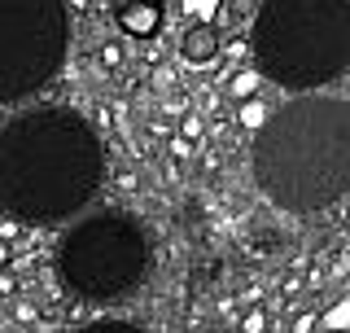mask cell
<instances>
[{
	"label": "cell",
	"instance_id": "6da1fadb",
	"mask_svg": "<svg viewBox=\"0 0 350 333\" xmlns=\"http://www.w3.org/2000/svg\"><path fill=\"white\" fill-rule=\"evenodd\" d=\"M105 180V145L70 106H36L0 123V210L18 224L79 215Z\"/></svg>",
	"mask_w": 350,
	"mask_h": 333
},
{
	"label": "cell",
	"instance_id": "7a4b0ae2",
	"mask_svg": "<svg viewBox=\"0 0 350 333\" xmlns=\"http://www.w3.org/2000/svg\"><path fill=\"white\" fill-rule=\"evenodd\" d=\"M254 184L271 206L311 215L350 193V101L302 92L254 136Z\"/></svg>",
	"mask_w": 350,
	"mask_h": 333
},
{
	"label": "cell",
	"instance_id": "3957f363",
	"mask_svg": "<svg viewBox=\"0 0 350 333\" xmlns=\"http://www.w3.org/2000/svg\"><path fill=\"white\" fill-rule=\"evenodd\" d=\"M262 79L315 92L350 66V0H262L250 22Z\"/></svg>",
	"mask_w": 350,
	"mask_h": 333
},
{
	"label": "cell",
	"instance_id": "277c9868",
	"mask_svg": "<svg viewBox=\"0 0 350 333\" xmlns=\"http://www.w3.org/2000/svg\"><path fill=\"white\" fill-rule=\"evenodd\" d=\"M57 276L70 298L92 307L123 303L149 281L153 241L149 228L127 210H96L62 232L57 241Z\"/></svg>",
	"mask_w": 350,
	"mask_h": 333
},
{
	"label": "cell",
	"instance_id": "5b68a950",
	"mask_svg": "<svg viewBox=\"0 0 350 333\" xmlns=\"http://www.w3.org/2000/svg\"><path fill=\"white\" fill-rule=\"evenodd\" d=\"M70 53L66 0H0V106L27 101L62 75Z\"/></svg>",
	"mask_w": 350,
	"mask_h": 333
},
{
	"label": "cell",
	"instance_id": "8992f818",
	"mask_svg": "<svg viewBox=\"0 0 350 333\" xmlns=\"http://www.w3.org/2000/svg\"><path fill=\"white\" fill-rule=\"evenodd\" d=\"M114 22L127 36L149 40L162 27V0H114Z\"/></svg>",
	"mask_w": 350,
	"mask_h": 333
},
{
	"label": "cell",
	"instance_id": "52a82bcc",
	"mask_svg": "<svg viewBox=\"0 0 350 333\" xmlns=\"http://www.w3.org/2000/svg\"><path fill=\"white\" fill-rule=\"evenodd\" d=\"M180 53H184V62H193V66L215 62L219 58V27L215 22H193L180 36Z\"/></svg>",
	"mask_w": 350,
	"mask_h": 333
},
{
	"label": "cell",
	"instance_id": "ba28073f",
	"mask_svg": "<svg viewBox=\"0 0 350 333\" xmlns=\"http://www.w3.org/2000/svg\"><path fill=\"white\" fill-rule=\"evenodd\" d=\"M75 333H149V329L131 325V320H92V325H83V329H75Z\"/></svg>",
	"mask_w": 350,
	"mask_h": 333
},
{
	"label": "cell",
	"instance_id": "9c48e42d",
	"mask_svg": "<svg viewBox=\"0 0 350 333\" xmlns=\"http://www.w3.org/2000/svg\"><path fill=\"white\" fill-rule=\"evenodd\" d=\"M241 9H250V0H224V9H219V27H237Z\"/></svg>",
	"mask_w": 350,
	"mask_h": 333
},
{
	"label": "cell",
	"instance_id": "30bf717a",
	"mask_svg": "<svg viewBox=\"0 0 350 333\" xmlns=\"http://www.w3.org/2000/svg\"><path fill=\"white\" fill-rule=\"evenodd\" d=\"M254 88H258V79H254V75H237V79H232V97H241V101H250V97H254Z\"/></svg>",
	"mask_w": 350,
	"mask_h": 333
},
{
	"label": "cell",
	"instance_id": "8fae6325",
	"mask_svg": "<svg viewBox=\"0 0 350 333\" xmlns=\"http://www.w3.org/2000/svg\"><path fill=\"white\" fill-rule=\"evenodd\" d=\"M241 123H245V127H262V123H267V114H262V106H258V101H250L245 110H241Z\"/></svg>",
	"mask_w": 350,
	"mask_h": 333
},
{
	"label": "cell",
	"instance_id": "7c38bea8",
	"mask_svg": "<svg viewBox=\"0 0 350 333\" xmlns=\"http://www.w3.org/2000/svg\"><path fill=\"white\" fill-rule=\"evenodd\" d=\"M258 329H262V316L254 312V316H250V320H245V333H258Z\"/></svg>",
	"mask_w": 350,
	"mask_h": 333
}]
</instances>
